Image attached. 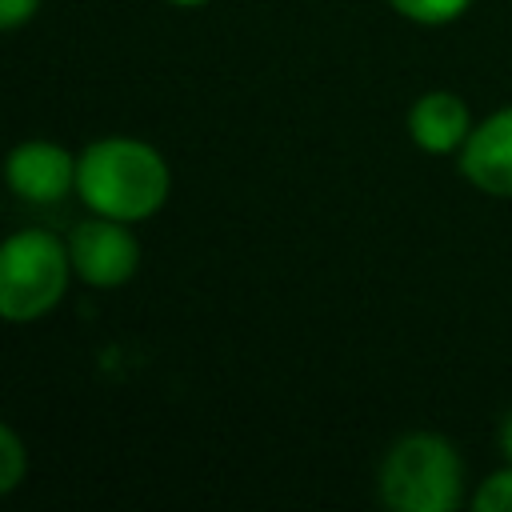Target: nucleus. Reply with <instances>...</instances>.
Listing matches in <instances>:
<instances>
[{"mask_svg": "<svg viewBox=\"0 0 512 512\" xmlns=\"http://www.w3.org/2000/svg\"><path fill=\"white\" fill-rule=\"evenodd\" d=\"M472 128H476V120H472L464 96H456L448 88H432V92L416 96V104L408 108V136L428 156H460Z\"/></svg>", "mask_w": 512, "mask_h": 512, "instance_id": "7", "label": "nucleus"}, {"mask_svg": "<svg viewBox=\"0 0 512 512\" xmlns=\"http://www.w3.org/2000/svg\"><path fill=\"white\" fill-rule=\"evenodd\" d=\"M460 176L496 200H512V104L496 108L492 116H484L472 136L464 140L460 156Z\"/></svg>", "mask_w": 512, "mask_h": 512, "instance_id": "6", "label": "nucleus"}, {"mask_svg": "<svg viewBox=\"0 0 512 512\" xmlns=\"http://www.w3.org/2000/svg\"><path fill=\"white\" fill-rule=\"evenodd\" d=\"M28 472V452H24V440L12 424H0V496L16 492L20 480Z\"/></svg>", "mask_w": 512, "mask_h": 512, "instance_id": "9", "label": "nucleus"}, {"mask_svg": "<svg viewBox=\"0 0 512 512\" xmlns=\"http://www.w3.org/2000/svg\"><path fill=\"white\" fill-rule=\"evenodd\" d=\"M496 444H500V456L512 464V408L504 412V420H500V432H496Z\"/></svg>", "mask_w": 512, "mask_h": 512, "instance_id": "12", "label": "nucleus"}, {"mask_svg": "<svg viewBox=\"0 0 512 512\" xmlns=\"http://www.w3.org/2000/svg\"><path fill=\"white\" fill-rule=\"evenodd\" d=\"M388 4H392V12H400L404 20L424 24V28L452 24L472 8V0H388Z\"/></svg>", "mask_w": 512, "mask_h": 512, "instance_id": "8", "label": "nucleus"}, {"mask_svg": "<svg viewBox=\"0 0 512 512\" xmlns=\"http://www.w3.org/2000/svg\"><path fill=\"white\" fill-rule=\"evenodd\" d=\"M380 500L396 512H452L464 504V460L440 432H404L380 460Z\"/></svg>", "mask_w": 512, "mask_h": 512, "instance_id": "2", "label": "nucleus"}, {"mask_svg": "<svg viewBox=\"0 0 512 512\" xmlns=\"http://www.w3.org/2000/svg\"><path fill=\"white\" fill-rule=\"evenodd\" d=\"M468 504L476 512H512V464L504 460V468H496L492 476H484Z\"/></svg>", "mask_w": 512, "mask_h": 512, "instance_id": "10", "label": "nucleus"}, {"mask_svg": "<svg viewBox=\"0 0 512 512\" xmlns=\"http://www.w3.org/2000/svg\"><path fill=\"white\" fill-rule=\"evenodd\" d=\"M4 180L24 204H56L76 192V156L56 140H20L4 160Z\"/></svg>", "mask_w": 512, "mask_h": 512, "instance_id": "5", "label": "nucleus"}, {"mask_svg": "<svg viewBox=\"0 0 512 512\" xmlns=\"http://www.w3.org/2000/svg\"><path fill=\"white\" fill-rule=\"evenodd\" d=\"M72 252L48 228H20L0 244V316L32 324L48 316L72 280Z\"/></svg>", "mask_w": 512, "mask_h": 512, "instance_id": "3", "label": "nucleus"}, {"mask_svg": "<svg viewBox=\"0 0 512 512\" xmlns=\"http://www.w3.org/2000/svg\"><path fill=\"white\" fill-rule=\"evenodd\" d=\"M168 4H176V8H204L208 0H168Z\"/></svg>", "mask_w": 512, "mask_h": 512, "instance_id": "13", "label": "nucleus"}, {"mask_svg": "<svg viewBox=\"0 0 512 512\" xmlns=\"http://www.w3.org/2000/svg\"><path fill=\"white\" fill-rule=\"evenodd\" d=\"M72 272L88 288H120L140 268V240L124 220L112 216H88L68 232Z\"/></svg>", "mask_w": 512, "mask_h": 512, "instance_id": "4", "label": "nucleus"}, {"mask_svg": "<svg viewBox=\"0 0 512 512\" xmlns=\"http://www.w3.org/2000/svg\"><path fill=\"white\" fill-rule=\"evenodd\" d=\"M168 192V160L148 140L100 136L76 156V196L96 216L140 224L168 204Z\"/></svg>", "mask_w": 512, "mask_h": 512, "instance_id": "1", "label": "nucleus"}, {"mask_svg": "<svg viewBox=\"0 0 512 512\" xmlns=\"http://www.w3.org/2000/svg\"><path fill=\"white\" fill-rule=\"evenodd\" d=\"M40 12V0H0V28L16 32L20 24H28Z\"/></svg>", "mask_w": 512, "mask_h": 512, "instance_id": "11", "label": "nucleus"}]
</instances>
